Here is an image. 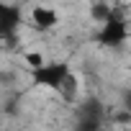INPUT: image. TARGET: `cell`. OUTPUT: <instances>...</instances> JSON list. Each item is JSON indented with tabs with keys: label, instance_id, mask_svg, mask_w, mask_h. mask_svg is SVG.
<instances>
[{
	"label": "cell",
	"instance_id": "10",
	"mask_svg": "<svg viewBox=\"0 0 131 131\" xmlns=\"http://www.w3.org/2000/svg\"><path fill=\"white\" fill-rule=\"evenodd\" d=\"M121 103H123V108L131 113V90H123V98H121Z\"/></svg>",
	"mask_w": 131,
	"mask_h": 131
},
{
	"label": "cell",
	"instance_id": "9",
	"mask_svg": "<svg viewBox=\"0 0 131 131\" xmlns=\"http://www.w3.org/2000/svg\"><path fill=\"white\" fill-rule=\"evenodd\" d=\"M26 64L31 70H36V67H41V64H46L44 62V54H39V51H28L26 54Z\"/></svg>",
	"mask_w": 131,
	"mask_h": 131
},
{
	"label": "cell",
	"instance_id": "8",
	"mask_svg": "<svg viewBox=\"0 0 131 131\" xmlns=\"http://www.w3.org/2000/svg\"><path fill=\"white\" fill-rule=\"evenodd\" d=\"M77 90H80V82H77V77H75V75H70L67 80H64V85H62L57 93H59L64 100H67V103H72V100L77 98Z\"/></svg>",
	"mask_w": 131,
	"mask_h": 131
},
{
	"label": "cell",
	"instance_id": "11",
	"mask_svg": "<svg viewBox=\"0 0 131 131\" xmlns=\"http://www.w3.org/2000/svg\"><path fill=\"white\" fill-rule=\"evenodd\" d=\"M123 131H131V128H123Z\"/></svg>",
	"mask_w": 131,
	"mask_h": 131
},
{
	"label": "cell",
	"instance_id": "3",
	"mask_svg": "<svg viewBox=\"0 0 131 131\" xmlns=\"http://www.w3.org/2000/svg\"><path fill=\"white\" fill-rule=\"evenodd\" d=\"M23 23V10L16 3H3L0 0V41L8 49L16 46L18 41V28Z\"/></svg>",
	"mask_w": 131,
	"mask_h": 131
},
{
	"label": "cell",
	"instance_id": "2",
	"mask_svg": "<svg viewBox=\"0 0 131 131\" xmlns=\"http://www.w3.org/2000/svg\"><path fill=\"white\" fill-rule=\"evenodd\" d=\"M70 75H72V67H70V62H64V59L46 62V64H41V67L31 70V80H34V85H39V88H49V90H59Z\"/></svg>",
	"mask_w": 131,
	"mask_h": 131
},
{
	"label": "cell",
	"instance_id": "7",
	"mask_svg": "<svg viewBox=\"0 0 131 131\" xmlns=\"http://www.w3.org/2000/svg\"><path fill=\"white\" fill-rule=\"evenodd\" d=\"M75 131H103V118L75 116Z\"/></svg>",
	"mask_w": 131,
	"mask_h": 131
},
{
	"label": "cell",
	"instance_id": "1",
	"mask_svg": "<svg viewBox=\"0 0 131 131\" xmlns=\"http://www.w3.org/2000/svg\"><path fill=\"white\" fill-rule=\"evenodd\" d=\"M126 39H128L126 16H123L121 8H113L111 16H108V21L100 23V31L95 34V41H98L100 46H105V49H118V46L126 44Z\"/></svg>",
	"mask_w": 131,
	"mask_h": 131
},
{
	"label": "cell",
	"instance_id": "6",
	"mask_svg": "<svg viewBox=\"0 0 131 131\" xmlns=\"http://www.w3.org/2000/svg\"><path fill=\"white\" fill-rule=\"evenodd\" d=\"M111 10H113V5H108L105 0H95V3L90 5V18L98 21V23H105L108 16H111Z\"/></svg>",
	"mask_w": 131,
	"mask_h": 131
},
{
	"label": "cell",
	"instance_id": "5",
	"mask_svg": "<svg viewBox=\"0 0 131 131\" xmlns=\"http://www.w3.org/2000/svg\"><path fill=\"white\" fill-rule=\"evenodd\" d=\"M75 116H88V118H105V105H103V100H100V98L90 95V98H85L82 103H77V108H75Z\"/></svg>",
	"mask_w": 131,
	"mask_h": 131
},
{
	"label": "cell",
	"instance_id": "4",
	"mask_svg": "<svg viewBox=\"0 0 131 131\" xmlns=\"http://www.w3.org/2000/svg\"><path fill=\"white\" fill-rule=\"evenodd\" d=\"M31 21H34V26H36L39 31H49V28H54V26L59 23V13H57L54 8H46V5H34Z\"/></svg>",
	"mask_w": 131,
	"mask_h": 131
}]
</instances>
